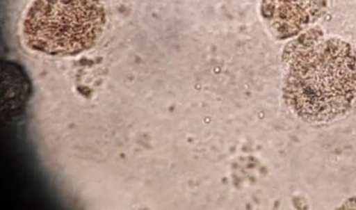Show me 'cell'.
Here are the masks:
<instances>
[{"label": "cell", "mask_w": 356, "mask_h": 210, "mask_svg": "<svg viewBox=\"0 0 356 210\" xmlns=\"http://www.w3.org/2000/svg\"><path fill=\"white\" fill-rule=\"evenodd\" d=\"M325 5L326 0H264V11L277 33L293 35L316 19Z\"/></svg>", "instance_id": "cell-3"}, {"label": "cell", "mask_w": 356, "mask_h": 210, "mask_svg": "<svg viewBox=\"0 0 356 210\" xmlns=\"http://www.w3.org/2000/svg\"><path fill=\"white\" fill-rule=\"evenodd\" d=\"M285 98L308 121H330L347 113L356 101V51L339 40L300 51L290 65Z\"/></svg>", "instance_id": "cell-1"}, {"label": "cell", "mask_w": 356, "mask_h": 210, "mask_svg": "<svg viewBox=\"0 0 356 210\" xmlns=\"http://www.w3.org/2000/svg\"><path fill=\"white\" fill-rule=\"evenodd\" d=\"M106 23L101 0H33L23 22V38L39 53L74 56L95 45Z\"/></svg>", "instance_id": "cell-2"}]
</instances>
